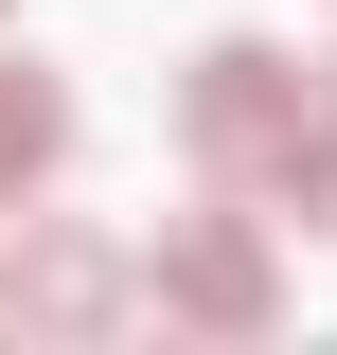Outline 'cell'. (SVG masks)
Here are the masks:
<instances>
[{
    "label": "cell",
    "mask_w": 337,
    "mask_h": 355,
    "mask_svg": "<svg viewBox=\"0 0 337 355\" xmlns=\"http://www.w3.org/2000/svg\"><path fill=\"white\" fill-rule=\"evenodd\" d=\"M0 18H18V0H0Z\"/></svg>",
    "instance_id": "52a82bcc"
},
{
    "label": "cell",
    "mask_w": 337,
    "mask_h": 355,
    "mask_svg": "<svg viewBox=\"0 0 337 355\" xmlns=\"http://www.w3.org/2000/svg\"><path fill=\"white\" fill-rule=\"evenodd\" d=\"M53 160H71V89H53L36 53H0V196H36Z\"/></svg>",
    "instance_id": "277c9868"
},
{
    "label": "cell",
    "mask_w": 337,
    "mask_h": 355,
    "mask_svg": "<svg viewBox=\"0 0 337 355\" xmlns=\"http://www.w3.org/2000/svg\"><path fill=\"white\" fill-rule=\"evenodd\" d=\"M266 214H302V231H337V89H320V125L266 160Z\"/></svg>",
    "instance_id": "5b68a950"
},
{
    "label": "cell",
    "mask_w": 337,
    "mask_h": 355,
    "mask_svg": "<svg viewBox=\"0 0 337 355\" xmlns=\"http://www.w3.org/2000/svg\"><path fill=\"white\" fill-rule=\"evenodd\" d=\"M125 302H142V266L107 249V231H71V214H18V249H0V320H18V338H107Z\"/></svg>",
    "instance_id": "3957f363"
},
{
    "label": "cell",
    "mask_w": 337,
    "mask_h": 355,
    "mask_svg": "<svg viewBox=\"0 0 337 355\" xmlns=\"http://www.w3.org/2000/svg\"><path fill=\"white\" fill-rule=\"evenodd\" d=\"M142 302L196 320V338H266V320H284V249H266V214L231 196V178H196V214H160Z\"/></svg>",
    "instance_id": "6da1fadb"
},
{
    "label": "cell",
    "mask_w": 337,
    "mask_h": 355,
    "mask_svg": "<svg viewBox=\"0 0 337 355\" xmlns=\"http://www.w3.org/2000/svg\"><path fill=\"white\" fill-rule=\"evenodd\" d=\"M320 125V71H302L284 36H213L196 71H178V142H196V178H231V196H266V160Z\"/></svg>",
    "instance_id": "7a4b0ae2"
},
{
    "label": "cell",
    "mask_w": 337,
    "mask_h": 355,
    "mask_svg": "<svg viewBox=\"0 0 337 355\" xmlns=\"http://www.w3.org/2000/svg\"><path fill=\"white\" fill-rule=\"evenodd\" d=\"M320 89H337V53H320Z\"/></svg>",
    "instance_id": "8992f818"
}]
</instances>
